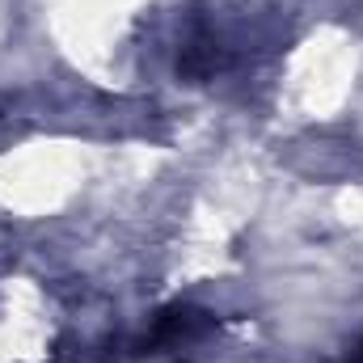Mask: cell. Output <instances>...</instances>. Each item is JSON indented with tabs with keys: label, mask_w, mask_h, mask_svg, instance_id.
I'll return each mask as SVG.
<instances>
[{
	"label": "cell",
	"mask_w": 363,
	"mask_h": 363,
	"mask_svg": "<svg viewBox=\"0 0 363 363\" xmlns=\"http://www.w3.org/2000/svg\"><path fill=\"white\" fill-rule=\"evenodd\" d=\"M342 363H363V338L351 347V351H347V359H342Z\"/></svg>",
	"instance_id": "cell-1"
}]
</instances>
